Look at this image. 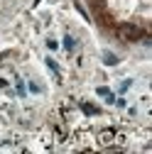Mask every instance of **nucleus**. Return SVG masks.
Returning <instances> with one entry per match:
<instances>
[{"label": "nucleus", "mask_w": 152, "mask_h": 154, "mask_svg": "<svg viewBox=\"0 0 152 154\" xmlns=\"http://www.w3.org/2000/svg\"><path fill=\"white\" fill-rule=\"evenodd\" d=\"M118 34H120V39H125V42H135V39L142 37V29L138 25H123L118 29Z\"/></svg>", "instance_id": "nucleus-1"}, {"label": "nucleus", "mask_w": 152, "mask_h": 154, "mask_svg": "<svg viewBox=\"0 0 152 154\" xmlns=\"http://www.w3.org/2000/svg\"><path fill=\"white\" fill-rule=\"evenodd\" d=\"M74 44H76L74 37H66V39H64V47H66V49H74Z\"/></svg>", "instance_id": "nucleus-5"}, {"label": "nucleus", "mask_w": 152, "mask_h": 154, "mask_svg": "<svg viewBox=\"0 0 152 154\" xmlns=\"http://www.w3.org/2000/svg\"><path fill=\"white\" fill-rule=\"evenodd\" d=\"M84 110H86V112H91V115H96V112H98V110L93 108V105H84Z\"/></svg>", "instance_id": "nucleus-6"}, {"label": "nucleus", "mask_w": 152, "mask_h": 154, "mask_svg": "<svg viewBox=\"0 0 152 154\" xmlns=\"http://www.w3.org/2000/svg\"><path fill=\"white\" fill-rule=\"evenodd\" d=\"M96 93H98V95H103V98H108V103H113V95H110V91H108L106 86H101V88H96Z\"/></svg>", "instance_id": "nucleus-3"}, {"label": "nucleus", "mask_w": 152, "mask_h": 154, "mask_svg": "<svg viewBox=\"0 0 152 154\" xmlns=\"http://www.w3.org/2000/svg\"><path fill=\"white\" fill-rule=\"evenodd\" d=\"M103 59H106L108 66H116V64H118V56H116V54H108V51H106V54H103Z\"/></svg>", "instance_id": "nucleus-4"}, {"label": "nucleus", "mask_w": 152, "mask_h": 154, "mask_svg": "<svg viewBox=\"0 0 152 154\" xmlns=\"http://www.w3.org/2000/svg\"><path fill=\"white\" fill-rule=\"evenodd\" d=\"M98 142L103 144V147H113V142H116V132H113V130H103L101 134H98Z\"/></svg>", "instance_id": "nucleus-2"}]
</instances>
